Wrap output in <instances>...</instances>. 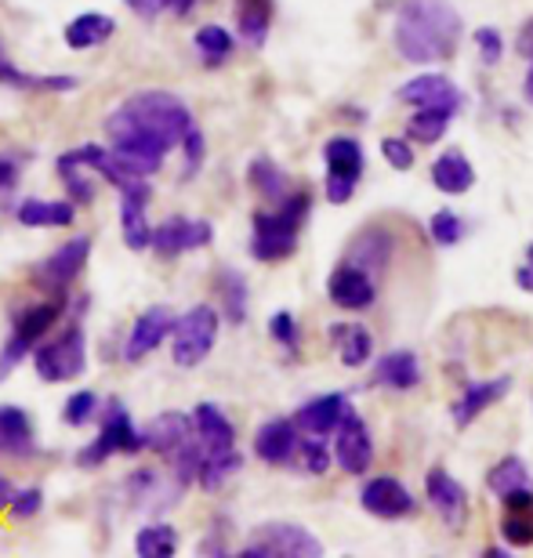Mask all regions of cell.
I'll return each instance as SVG.
<instances>
[{
  "instance_id": "obj_30",
  "label": "cell",
  "mask_w": 533,
  "mask_h": 558,
  "mask_svg": "<svg viewBox=\"0 0 533 558\" xmlns=\"http://www.w3.org/2000/svg\"><path fill=\"white\" fill-rule=\"evenodd\" d=\"M432 185H436L439 193H447V196L469 193V189L475 185V171H472V163L464 160V153H458V149L443 153L439 160L432 163Z\"/></svg>"
},
{
  "instance_id": "obj_3",
  "label": "cell",
  "mask_w": 533,
  "mask_h": 558,
  "mask_svg": "<svg viewBox=\"0 0 533 558\" xmlns=\"http://www.w3.org/2000/svg\"><path fill=\"white\" fill-rule=\"evenodd\" d=\"M308 193H291L276 210H262L254 215V226H251V254L254 262H283L291 258L298 251V232H302V221L308 218Z\"/></svg>"
},
{
  "instance_id": "obj_34",
  "label": "cell",
  "mask_w": 533,
  "mask_h": 558,
  "mask_svg": "<svg viewBox=\"0 0 533 558\" xmlns=\"http://www.w3.org/2000/svg\"><path fill=\"white\" fill-rule=\"evenodd\" d=\"M240 468H243V453L237 450V446H232V450H207L204 464H199L196 483H199V489L215 494V489L226 486L232 475H240Z\"/></svg>"
},
{
  "instance_id": "obj_4",
  "label": "cell",
  "mask_w": 533,
  "mask_h": 558,
  "mask_svg": "<svg viewBox=\"0 0 533 558\" xmlns=\"http://www.w3.org/2000/svg\"><path fill=\"white\" fill-rule=\"evenodd\" d=\"M149 450V439H146V428H138L131 421V410L120 403V399H109L106 403V417H102V428L92 442L76 453V464L81 468H98L106 464L109 457L117 453H142Z\"/></svg>"
},
{
  "instance_id": "obj_47",
  "label": "cell",
  "mask_w": 533,
  "mask_h": 558,
  "mask_svg": "<svg viewBox=\"0 0 533 558\" xmlns=\"http://www.w3.org/2000/svg\"><path fill=\"white\" fill-rule=\"evenodd\" d=\"M269 333H272V341L276 344H283L287 352H298L302 349V333H298V319H294V312H276V316L269 319Z\"/></svg>"
},
{
  "instance_id": "obj_37",
  "label": "cell",
  "mask_w": 533,
  "mask_h": 558,
  "mask_svg": "<svg viewBox=\"0 0 533 558\" xmlns=\"http://www.w3.org/2000/svg\"><path fill=\"white\" fill-rule=\"evenodd\" d=\"M193 48L199 51V59H204V65H221L232 54V48H237V37L226 29V26H218V22H207V26H199L193 33Z\"/></svg>"
},
{
  "instance_id": "obj_8",
  "label": "cell",
  "mask_w": 533,
  "mask_h": 558,
  "mask_svg": "<svg viewBox=\"0 0 533 558\" xmlns=\"http://www.w3.org/2000/svg\"><path fill=\"white\" fill-rule=\"evenodd\" d=\"M95 240L92 236H73L65 240L59 251H51L37 269H33V287L40 294H70V287L81 279V272L87 269V258H92Z\"/></svg>"
},
{
  "instance_id": "obj_23",
  "label": "cell",
  "mask_w": 533,
  "mask_h": 558,
  "mask_svg": "<svg viewBox=\"0 0 533 558\" xmlns=\"http://www.w3.org/2000/svg\"><path fill=\"white\" fill-rule=\"evenodd\" d=\"M146 439H149V450L160 453V457H171L182 450L189 439H196V424L193 414H178V410H168V414L153 417L146 424Z\"/></svg>"
},
{
  "instance_id": "obj_44",
  "label": "cell",
  "mask_w": 533,
  "mask_h": 558,
  "mask_svg": "<svg viewBox=\"0 0 533 558\" xmlns=\"http://www.w3.org/2000/svg\"><path fill=\"white\" fill-rule=\"evenodd\" d=\"M40 508H44V489L40 486H19L15 497H11V505H8V515H11V522H26L33 515H40Z\"/></svg>"
},
{
  "instance_id": "obj_11",
  "label": "cell",
  "mask_w": 533,
  "mask_h": 558,
  "mask_svg": "<svg viewBox=\"0 0 533 558\" xmlns=\"http://www.w3.org/2000/svg\"><path fill=\"white\" fill-rule=\"evenodd\" d=\"M215 243V226L207 218H163L157 229H153V251L160 258H182L189 251H204Z\"/></svg>"
},
{
  "instance_id": "obj_35",
  "label": "cell",
  "mask_w": 533,
  "mask_h": 558,
  "mask_svg": "<svg viewBox=\"0 0 533 558\" xmlns=\"http://www.w3.org/2000/svg\"><path fill=\"white\" fill-rule=\"evenodd\" d=\"M330 338H335L338 344V352H341V363L346 366H363L366 360H371V352H374V338H371V330L360 327V323H341V327L330 330Z\"/></svg>"
},
{
  "instance_id": "obj_20",
  "label": "cell",
  "mask_w": 533,
  "mask_h": 558,
  "mask_svg": "<svg viewBox=\"0 0 533 558\" xmlns=\"http://www.w3.org/2000/svg\"><path fill=\"white\" fill-rule=\"evenodd\" d=\"M349 410H352L349 396L327 392V396L308 399V403L294 414V424L302 435H319V439H327V435H335L341 428V421H346Z\"/></svg>"
},
{
  "instance_id": "obj_31",
  "label": "cell",
  "mask_w": 533,
  "mask_h": 558,
  "mask_svg": "<svg viewBox=\"0 0 533 558\" xmlns=\"http://www.w3.org/2000/svg\"><path fill=\"white\" fill-rule=\"evenodd\" d=\"M247 182L251 189L258 193L262 199H269V204H283L287 196H291V182H287V171L269 156H254L251 167H247Z\"/></svg>"
},
{
  "instance_id": "obj_19",
  "label": "cell",
  "mask_w": 533,
  "mask_h": 558,
  "mask_svg": "<svg viewBox=\"0 0 533 558\" xmlns=\"http://www.w3.org/2000/svg\"><path fill=\"white\" fill-rule=\"evenodd\" d=\"M360 505L371 511L374 519H403L414 511V497H410V489L399 483V478L377 475L363 486Z\"/></svg>"
},
{
  "instance_id": "obj_57",
  "label": "cell",
  "mask_w": 533,
  "mask_h": 558,
  "mask_svg": "<svg viewBox=\"0 0 533 558\" xmlns=\"http://www.w3.org/2000/svg\"><path fill=\"white\" fill-rule=\"evenodd\" d=\"M0 511H4V508H0Z\"/></svg>"
},
{
  "instance_id": "obj_48",
  "label": "cell",
  "mask_w": 533,
  "mask_h": 558,
  "mask_svg": "<svg viewBox=\"0 0 533 558\" xmlns=\"http://www.w3.org/2000/svg\"><path fill=\"white\" fill-rule=\"evenodd\" d=\"M475 48H480V59H483V65H497V62H501V54H505L501 33H497L494 26L475 29Z\"/></svg>"
},
{
  "instance_id": "obj_32",
  "label": "cell",
  "mask_w": 533,
  "mask_h": 558,
  "mask_svg": "<svg viewBox=\"0 0 533 558\" xmlns=\"http://www.w3.org/2000/svg\"><path fill=\"white\" fill-rule=\"evenodd\" d=\"M269 26H272V0H240L237 33L243 44L262 48V44L269 40Z\"/></svg>"
},
{
  "instance_id": "obj_2",
  "label": "cell",
  "mask_w": 533,
  "mask_h": 558,
  "mask_svg": "<svg viewBox=\"0 0 533 558\" xmlns=\"http://www.w3.org/2000/svg\"><path fill=\"white\" fill-rule=\"evenodd\" d=\"M461 15L447 0H410L396 15V51L407 62H439L450 59L461 44Z\"/></svg>"
},
{
  "instance_id": "obj_12",
  "label": "cell",
  "mask_w": 533,
  "mask_h": 558,
  "mask_svg": "<svg viewBox=\"0 0 533 558\" xmlns=\"http://www.w3.org/2000/svg\"><path fill=\"white\" fill-rule=\"evenodd\" d=\"M149 178L120 189V236H124L128 251H153V229L157 226H149Z\"/></svg>"
},
{
  "instance_id": "obj_46",
  "label": "cell",
  "mask_w": 533,
  "mask_h": 558,
  "mask_svg": "<svg viewBox=\"0 0 533 558\" xmlns=\"http://www.w3.org/2000/svg\"><path fill=\"white\" fill-rule=\"evenodd\" d=\"M182 156H185V163H182V182H193V178L199 174V167H204V156H207V138H204V131L193 128L185 135L182 142Z\"/></svg>"
},
{
  "instance_id": "obj_53",
  "label": "cell",
  "mask_w": 533,
  "mask_h": 558,
  "mask_svg": "<svg viewBox=\"0 0 533 558\" xmlns=\"http://www.w3.org/2000/svg\"><path fill=\"white\" fill-rule=\"evenodd\" d=\"M516 283L523 287V290H533V247L526 251V265L516 272Z\"/></svg>"
},
{
  "instance_id": "obj_22",
  "label": "cell",
  "mask_w": 533,
  "mask_h": 558,
  "mask_svg": "<svg viewBox=\"0 0 533 558\" xmlns=\"http://www.w3.org/2000/svg\"><path fill=\"white\" fill-rule=\"evenodd\" d=\"M76 207L70 196L65 199H44V196H26L15 204L19 226L26 229H70L76 221Z\"/></svg>"
},
{
  "instance_id": "obj_41",
  "label": "cell",
  "mask_w": 533,
  "mask_h": 558,
  "mask_svg": "<svg viewBox=\"0 0 533 558\" xmlns=\"http://www.w3.org/2000/svg\"><path fill=\"white\" fill-rule=\"evenodd\" d=\"M294 461H298V468H302V472H308V475H324L327 468H330V461H335V453L327 450V442L319 439V435H302Z\"/></svg>"
},
{
  "instance_id": "obj_14",
  "label": "cell",
  "mask_w": 533,
  "mask_h": 558,
  "mask_svg": "<svg viewBox=\"0 0 533 558\" xmlns=\"http://www.w3.org/2000/svg\"><path fill=\"white\" fill-rule=\"evenodd\" d=\"M65 301H70V294H44V301H37V305H26L15 319H11L8 338H15L22 344H29V349H37V344L51 333L54 323H62Z\"/></svg>"
},
{
  "instance_id": "obj_6",
  "label": "cell",
  "mask_w": 533,
  "mask_h": 558,
  "mask_svg": "<svg viewBox=\"0 0 533 558\" xmlns=\"http://www.w3.org/2000/svg\"><path fill=\"white\" fill-rule=\"evenodd\" d=\"M221 330V312L215 305H193L185 308L174 323L171 333V360L182 371H196L199 363L215 352Z\"/></svg>"
},
{
  "instance_id": "obj_24",
  "label": "cell",
  "mask_w": 533,
  "mask_h": 558,
  "mask_svg": "<svg viewBox=\"0 0 533 558\" xmlns=\"http://www.w3.org/2000/svg\"><path fill=\"white\" fill-rule=\"evenodd\" d=\"M33 450H37V432L29 414L15 403H0V453L29 457Z\"/></svg>"
},
{
  "instance_id": "obj_7",
  "label": "cell",
  "mask_w": 533,
  "mask_h": 558,
  "mask_svg": "<svg viewBox=\"0 0 533 558\" xmlns=\"http://www.w3.org/2000/svg\"><path fill=\"white\" fill-rule=\"evenodd\" d=\"M324 544L298 522H265L240 548V558H319Z\"/></svg>"
},
{
  "instance_id": "obj_36",
  "label": "cell",
  "mask_w": 533,
  "mask_h": 558,
  "mask_svg": "<svg viewBox=\"0 0 533 558\" xmlns=\"http://www.w3.org/2000/svg\"><path fill=\"white\" fill-rule=\"evenodd\" d=\"M526 486H533V478H530V468L523 457H505V461H497L490 468V475H486V489H490L497 500H505L508 494L526 489Z\"/></svg>"
},
{
  "instance_id": "obj_38",
  "label": "cell",
  "mask_w": 533,
  "mask_h": 558,
  "mask_svg": "<svg viewBox=\"0 0 533 558\" xmlns=\"http://www.w3.org/2000/svg\"><path fill=\"white\" fill-rule=\"evenodd\" d=\"M135 555L142 558H171L178 555V530L171 522H149L135 533Z\"/></svg>"
},
{
  "instance_id": "obj_25",
  "label": "cell",
  "mask_w": 533,
  "mask_h": 558,
  "mask_svg": "<svg viewBox=\"0 0 533 558\" xmlns=\"http://www.w3.org/2000/svg\"><path fill=\"white\" fill-rule=\"evenodd\" d=\"M117 33V19L113 15H102V11H84L76 15L70 26L62 29V40L70 51H92V48H102V44Z\"/></svg>"
},
{
  "instance_id": "obj_55",
  "label": "cell",
  "mask_w": 533,
  "mask_h": 558,
  "mask_svg": "<svg viewBox=\"0 0 533 558\" xmlns=\"http://www.w3.org/2000/svg\"><path fill=\"white\" fill-rule=\"evenodd\" d=\"M193 4H196V0H168V11L178 19H185L189 11H193Z\"/></svg>"
},
{
  "instance_id": "obj_15",
  "label": "cell",
  "mask_w": 533,
  "mask_h": 558,
  "mask_svg": "<svg viewBox=\"0 0 533 558\" xmlns=\"http://www.w3.org/2000/svg\"><path fill=\"white\" fill-rule=\"evenodd\" d=\"M425 497H428V505L436 508V515L443 519V526H450L453 533L469 522V494H464V486L450 472H443V468L428 472Z\"/></svg>"
},
{
  "instance_id": "obj_50",
  "label": "cell",
  "mask_w": 533,
  "mask_h": 558,
  "mask_svg": "<svg viewBox=\"0 0 533 558\" xmlns=\"http://www.w3.org/2000/svg\"><path fill=\"white\" fill-rule=\"evenodd\" d=\"M19 174H22L19 153H0V193H8V189H15Z\"/></svg>"
},
{
  "instance_id": "obj_45",
  "label": "cell",
  "mask_w": 533,
  "mask_h": 558,
  "mask_svg": "<svg viewBox=\"0 0 533 558\" xmlns=\"http://www.w3.org/2000/svg\"><path fill=\"white\" fill-rule=\"evenodd\" d=\"M428 232L439 247H453V243H461V236H464V221L453 215V210H439V215H432Z\"/></svg>"
},
{
  "instance_id": "obj_52",
  "label": "cell",
  "mask_w": 533,
  "mask_h": 558,
  "mask_svg": "<svg viewBox=\"0 0 533 558\" xmlns=\"http://www.w3.org/2000/svg\"><path fill=\"white\" fill-rule=\"evenodd\" d=\"M516 48H519V54H523V59H530V62H533V19L523 26V33H519Z\"/></svg>"
},
{
  "instance_id": "obj_56",
  "label": "cell",
  "mask_w": 533,
  "mask_h": 558,
  "mask_svg": "<svg viewBox=\"0 0 533 558\" xmlns=\"http://www.w3.org/2000/svg\"><path fill=\"white\" fill-rule=\"evenodd\" d=\"M523 95H526V102H533V62H530V70H526V81H523Z\"/></svg>"
},
{
  "instance_id": "obj_33",
  "label": "cell",
  "mask_w": 533,
  "mask_h": 558,
  "mask_svg": "<svg viewBox=\"0 0 533 558\" xmlns=\"http://www.w3.org/2000/svg\"><path fill=\"white\" fill-rule=\"evenodd\" d=\"M218 298H221V316H226V323L243 327V323H247V308H251L247 279H243L237 269H221L218 272Z\"/></svg>"
},
{
  "instance_id": "obj_16",
  "label": "cell",
  "mask_w": 533,
  "mask_h": 558,
  "mask_svg": "<svg viewBox=\"0 0 533 558\" xmlns=\"http://www.w3.org/2000/svg\"><path fill=\"white\" fill-rule=\"evenodd\" d=\"M327 294L335 301L338 308H349V312H363L374 305L377 298V287H374V276L363 272L360 265L352 262H341L335 272L327 279Z\"/></svg>"
},
{
  "instance_id": "obj_43",
  "label": "cell",
  "mask_w": 533,
  "mask_h": 558,
  "mask_svg": "<svg viewBox=\"0 0 533 558\" xmlns=\"http://www.w3.org/2000/svg\"><path fill=\"white\" fill-rule=\"evenodd\" d=\"M501 526H505V537L512 548H530L533 544V508H508Z\"/></svg>"
},
{
  "instance_id": "obj_21",
  "label": "cell",
  "mask_w": 533,
  "mask_h": 558,
  "mask_svg": "<svg viewBox=\"0 0 533 558\" xmlns=\"http://www.w3.org/2000/svg\"><path fill=\"white\" fill-rule=\"evenodd\" d=\"M298 442H302V432L287 417L265 421L262 428L254 432V453H258V461L265 464H291L298 453Z\"/></svg>"
},
{
  "instance_id": "obj_18",
  "label": "cell",
  "mask_w": 533,
  "mask_h": 558,
  "mask_svg": "<svg viewBox=\"0 0 533 558\" xmlns=\"http://www.w3.org/2000/svg\"><path fill=\"white\" fill-rule=\"evenodd\" d=\"M0 84L15 87V92H29V95H70L81 87V81L70 73H26V70H19V65L8 59L4 44H0Z\"/></svg>"
},
{
  "instance_id": "obj_51",
  "label": "cell",
  "mask_w": 533,
  "mask_h": 558,
  "mask_svg": "<svg viewBox=\"0 0 533 558\" xmlns=\"http://www.w3.org/2000/svg\"><path fill=\"white\" fill-rule=\"evenodd\" d=\"M124 4L135 11L138 19H146V22L160 19L163 11H168V0H124Z\"/></svg>"
},
{
  "instance_id": "obj_17",
  "label": "cell",
  "mask_w": 533,
  "mask_h": 558,
  "mask_svg": "<svg viewBox=\"0 0 533 558\" xmlns=\"http://www.w3.org/2000/svg\"><path fill=\"white\" fill-rule=\"evenodd\" d=\"M399 98L417 109H447V113H458L461 109V92L450 76L443 73H421L414 81H407L399 87Z\"/></svg>"
},
{
  "instance_id": "obj_5",
  "label": "cell",
  "mask_w": 533,
  "mask_h": 558,
  "mask_svg": "<svg viewBox=\"0 0 533 558\" xmlns=\"http://www.w3.org/2000/svg\"><path fill=\"white\" fill-rule=\"evenodd\" d=\"M33 371L44 385H65L76 381L87 371V333L84 323H70L51 341H40L33 349Z\"/></svg>"
},
{
  "instance_id": "obj_54",
  "label": "cell",
  "mask_w": 533,
  "mask_h": 558,
  "mask_svg": "<svg viewBox=\"0 0 533 558\" xmlns=\"http://www.w3.org/2000/svg\"><path fill=\"white\" fill-rule=\"evenodd\" d=\"M15 483H8V478L4 475H0V508H4L8 511V505H11V497H15Z\"/></svg>"
},
{
  "instance_id": "obj_28",
  "label": "cell",
  "mask_w": 533,
  "mask_h": 558,
  "mask_svg": "<svg viewBox=\"0 0 533 558\" xmlns=\"http://www.w3.org/2000/svg\"><path fill=\"white\" fill-rule=\"evenodd\" d=\"M193 424H196L199 442H204L207 450H232V446H237V428H232V421L226 417V410L218 403H196Z\"/></svg>"
},
{
  "instance_id": "obj_1",
  "label": "cell",
  "mask_w": 533,
  "mask_h": 558,
  "mask_svg": "<svg viewBox=\"0 0 533 558\" xmlns=\"http://www.w3.org/2000/svg\"><path fill=\"white\" fill-rule=\"evenodd\" d=\"M193 128L196 120L185 98L163 92V87H146V92L128 95L102 120L106 142L113 145L117 160L138 178L157 174L168 153L178 149Z\"/></svg>"
},
{
  "instance_id": "obj_49",
  "label": "cell",
  "mask_w": 533,
  "mask_h": 558,
  "mask_svg": "<svg viewBox=\"0 0 533 558\" xmlns=\"http://www.w3.org/2000/svg\"><path fill=\"white\" fill-rule=\"evenodd\" d=\"M381 156L396 167V171H410V167H414V145H410L407 138H385Z\"/></svg>"
},
{
  "instance_id": "obj_42",
  "label": "cell",
  "mask_w": 533,
  "mask_h": 558,
  "mask_svg": "<svg viewBox=\"0 0 533 558\" xmlns=\"http://www.w3.org/2000/svg\"><path fill=\"white\" fill-rule=\"evenodd\" d=\"M95 414H98V396L92 388H81V392H73L62 403V421L70 424V428H84L87 421H95Z\"/></svg>"
},
{
  "instance_id": "obj_29",
  "label": "cell",
  "mask_w": 533,
  "mask_h": 558,
  "mask_svg": "<svg viewBox=\"0 0 533 558\" xmlns=\"http://www.w3.org/2000/svg\"><path fill=\"white\" fill-rule=\"evenodd\" d=\"M349 262L360 265L363 272L371 276H381L392 262V232L388 229H366L363 236H355L352 251H349Z\"/></svg>"
},
{
  "instance_id": "obj_9",
  "label": "cell",
  "mask_w": 533,
  "mask_h": 558,
  "mask_svg": "<svg viewBox=\"0 0 533 558\" xmlns=\"http://www.w3.org/2000/svg\"><path fill=\"white\" fill-rule=\"evenodd\" d=\"M324 160H327V199L335 207L349 204L355 182L363 174V145L355 138L338 135L324 145Z\"/></svg>"
},
{
  "instance_id": "obj_27",
  "label": "cell",
  "mask_w": 533,
  "mask_h": 558,
  "mask_svg": "<svg viewBox=\"0 0 533 558\" xmlns=\"http://www.w3.org/2000/svg\"><path fill=\"white\" fill-rule=\"evenodd\" d=\"M374 381L381 388H396V392H410V388L421 385V363L414 352L396 349L385 352L374 366Z\"/></svg>"
},
{
  "instance_id": "obj_13",
  "label": "cell",
  "mask_w": 533,
  "mask_h": 558,
  "mask_svg": "<svg viewBox=\"0 0 533 558\" xmlns=\"http://www.w3.org/2000/svg\"><path fill=\"white\" fill-rule=\"evenodd\" d=\"M335 461L341 464V472L349 475H363L366 468L374 464V439H371V428L366 421L349 410L341 428L335 432Z\"/></svg>"
},
{
  "instance_id": "obj_39",
  "label": "cell",
  "mask_w": 533,
  "mask_h": 558,
  "mask_svg": "<svg viewBox=\"0 0 533 558\" xmlns=\"http://www.w3.org/2000/svg\"><path fill=\"white\" fill-rule=\"evenodd\" d=\"M54 171H59L62 185H65V196H70L76 207L95 204V196H98L95 178H92L95 171H87V167H81V163H70V160H54Z\"/></svg>"
},
{
  "instance_id": "obj_40",
  "label": "cell",
  "mask_w": 533,
  "mask_h": 558,
  "mask_svg": "<svg viewBox=\"0 0 533 558\" xmlns=\"http://www.w3.org/2000/svg\"><path fill=\"white\" fill-rule=\"evenodd\" d=\"M450 120H453V113H447V109H417V113L407 120V138L432 145L450 131Z\"/></svg>"
},
{
  "instance_id": "obj_10",
  "label": "cell",
  "mask_w": 533,
  "mask_h": 558,
  "mask_svg": "<svg viewBox=\"0 0 533 558\" xmlns=\"http://www.w3.org/2000/svg\"><path fill=\"white\" fill-rule=\"evenodd\" d=\"M174 323H178V312L171 305H149L146 312H138L124 338V349H120L124 363L149 360V355L174 333Z\"/></svg>"
},
{
  "instance_id": "obj_26",
  "label": "cell",
  "mask_w": 533,
  "mask_h": 558,
  "mask_svg": "<svg viewBox=\"0 0 533 558\" xmlns=\"http://www.w3.org/2000/svg\"><path fill=\"white\" fill-rule=\"evenodd\" d=\"M508 388H512V381L508 377H490V381H472L469 388H464V396L453 403V424L458 428H469V424L483 414L486 407H494L497 399L508 396Z\"/></svg>"
}]
</instances>
